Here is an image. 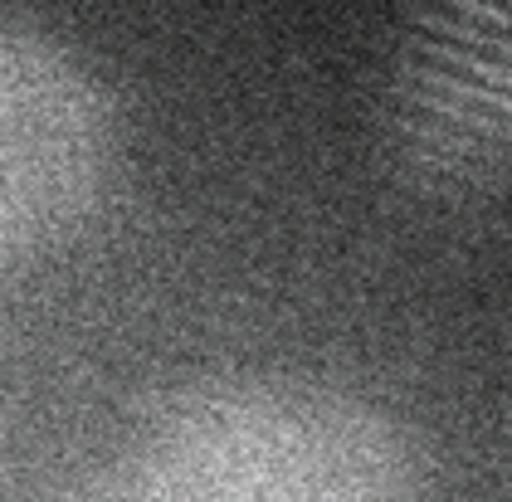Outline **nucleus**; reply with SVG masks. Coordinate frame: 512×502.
Listing matches in <instances>:
<instances>
[{
  "label": "nucleus",
  "instance_id": "nucleus-1",
  "mask_svg": "<svg viewBox=\"0 0 512 502\" xmlns=\"http://www.w3.org/2000/svg\"><path fill=\"white\" fill-rule=\"evenodd\" d=\"M400 108L405 142L434 181L512 171V0H434Z\"/></svg>",
  "mask_w": 512,
  "mask_h": 502
}]
</instances>
